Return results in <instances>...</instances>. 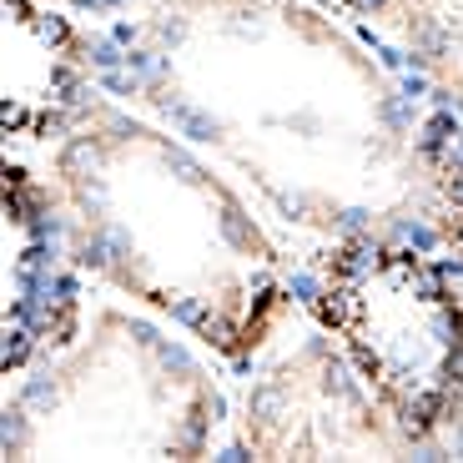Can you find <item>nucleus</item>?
I'll return each instance as SVG.
<instances>
[{"mask_svg":"<svg viewBox=\"0 0 463 463\" xmlns=\"http://www.w3.org/2000/svg\"><path fill=\"white\" fill-rule=\"evenodd\" d=\"M449 197H453V242H458V262H463V172L458 182H449Z\"/></svg>","mask_w":463,"mask_h":463,"instance_id":"2","label":"nucleus"},{"mask_svg":"<svg viewBox=\"0 0 463 463\" xmlns=\"http://www.w3.org/2000/svg\"><path fill=\"white\" fill-rule=\"evenodd\" d=\"M337 5H353V0H337Z\"/></svg>","mask_w":463,"mask_h":463,"instance_id":"3","label":"nucleus"},{"mask_svg":"<svg viewBox=\"0 0 463 463\" xmlns=\"http://www.w3.org/2000/svg\"><path fill=\"white\" fill-rule=\"evenodd\" d=\"M317 317L413 439L439 429L463 378V302L439 262L383 242L337 247Z\"/></svg>","mask_w":463,"mask_h":463,"instance_id":"1","label":"nucleus"}]
</instances>
